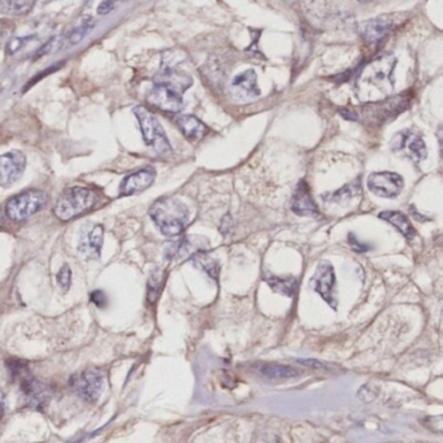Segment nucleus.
Masks as SVG:
<instances>
[{"instance_id": "nucleus-1", "label": "nucleus", "mask_w": 443, "mask_h": 443, "mask_svg": "<svg viewBox=\"0 0 443 443\" xmlns=\"http://www.w3.org/2000/svg\"><path fill=\"white\" fill-rule=\"evenodd\" d=\"M397 59L389 54L380 55L363 68L356 80V95L362 101L376 103L388 99L394 89V68Z\"/></svg>"}, {"instance_id": "nucleus-2", "label": "nucleus", "mask_w": 443, "mask_h": 443, "mask_svg": "<svg viewBox=\"0 0 443 443\" xmlns=\"http://www.w3.org/2000/svg\"><path fill=\"white\" fill-rule=\"evenodd\" d=\"M150 218L167 237L181 234L189 223V211L181 200L164 197L156 200L150 209Z\"/></svg>"}, {"instance_id": "nucleus-3", "label": "nucleus", "mask_w": 443, "mask_h": 443, "mask_svg": "<svg viewBox=\"0 0 443 443\" xmlns=\"http://www.w3.org/2000/svg\"><path fill=\"white\" fill-rule=\"evenodd\" d=\"M10 377L17 381L20 385V391L22 394V398L25 405L29 407L42 409L45 408L52 397L51 386H48L45 382L36 380V377L27 370V365L16 359L7 360Z\"/></svg>"}, {"instance_id": "nucleus-4", "label": "nucleus", "mask_w": 443, "mask_h": 443, "mask_svg": "<svg viewBox=\"0 0 443 443\" xmlns=\"http://www.w3.org/2000/svg\"><path fill=\"white\" fill-rule=\"evenodd\" d=\"M98 203V194L89 188L74 186L64 191L54 207V215L62 221H71L89 212Z\"/></svg>"}, {"instance_id": "nucleus-5", "label": "nucleus", "mask_w": 443, "mask_h": 443, "mask_svg": "<svg viewBox=\"0 0 443 443\" xmlns=\"http://www.w3.org/2000/svg\"><path fill=\"white\" fill-rule=\"evenodd\" d=\"M133 112L138 120L146 145L151 147L157 155L171 154L172 147L169 143V139L154 113L142 106L136 107Z\"/></svg>"}, {"instance_id": "nucleus-6", "label": "nucleus", "mask_w": 443, "mask_h": 443, "mask_svg": "<svg viewBox=\"0 0 443 443\" xmlns=\"http://www.w3.org/2000/svg\"><path fill=\"white\" fill-rule=\"evenodd\" d=\"M48 195L42 190H27L15 195L6 204V215L12 221H24L43 209Z\"/></svg>"}, {"instance_id": "nucleus-7", "label": "nucleus", "mask_w": 443, "mask_h": 443, "mask_svg": "<svg viewBox=\"0 0 443 443\" xmlns=\"http://www.w3.org/2000/svg\"><path fill=\"white\" fill-rule=\"evenodd\" d=\"M69 385L78 397L87 402H97L104 390L106 374L99 368H86L74 373Z\"/></svg>"}, {"instance_id": "nucleus-8", "label": "nucleus", "mask_w": 443, "mask_h": 443, "mask_svg": "<svg viewBox=\"0 0 443 443\" xmlns=\"http://www.w3.org/2000/svg\"><path fill=\"white\" fill-rule=\"evenodd\" d=\"M390 146L394 153L407 157L414 163H421L428 156V148L424 139L407 129L393 136Z\"/></svg>"}, {"instance_id": "nucleus-9", "label": "nucleus", "mask_w": 443, "mask_h": 443, "mask_svg": "<svg viewBox=\"0 0 443 443\" xmlns=\"http://www.w3.org/2000/svg\"><path fill=\"white\" fill-rule=\"evenodd\" d=\"M406 106H407V99H405V97L402 95L388 98V99L365 106L363 109V118L368 121L370 124H374V122L382 124L390 118L397 116L399 112L406 108Z\"/></svg>"}, {"instance_id": "nucleus-10", "label": "nucleus", "mask_w": 443, "mask_h": 443, "mask_svg": "<svg viewBox=\"0 0 443 443\" xmlns=\"http://www.w3.org/2000/svg\"><path fill=\"white\" fill-rule=\"evenodd\" d=\"M368 189L381 198H397L403 190V177L394 172H374L370 174L367 180Z\"/></svg>"}, {"instance_id": "nucleus-11", "label": "nucleus", "mask_w": 443, "mask_h": 443, "mask_svg": "<svg viewBox=\"0 0 443 443\" xmlns=\"http://www.w3.org/2000/svg\"><path fill=\"white\" fill-rule=\"evenodd\" d=\"M27 167V156L21 151H9L0 155V186L9 188L17 182Z\"/></svg>"}, {"instance_id": "nucleus-12", "label": "nucleus", "mask_w": 443, "mask_h": 443, "mask_svg": "<svg viewBox=\"0 0 443 443\" xmlns=\"http://www.w3.org/2000/svg\"><path fill=\"white\" fill-rule=\"evenodd\" d=\"M311 285L314 290L321 295V298L329 303L332 307L335 308L333 290L335 286V274L333 265L329 262H320L317 265L316 272L311 280Z\"/></svg>"}, {"instance_id": "nucleus-13", "label": "nucleus", "mask_w": 443, "mask_h": 443, "mask_svg": "<svg viewBox=\"0 0 443 443\" xmlns=\"http://www.w3.org/2000/svg\"><path fill=\"white\" fill-rule=\"evenodd\" d=\"M230 94L239 101H251L260 95L258 86V76L253 69L242 72L230 82Z\"/></svg>"}, {"instance_id": "nucleus-14", "label": "nucleus", "mask_w": 443, "mask_h": 443, "mask_svg": "<svg viewBox=\"0 0 443 443\" xmlns=\"http://www.w3.org/2000/svg\"><path fill=\"white\" fill-rule=\"evenodd\" d=\"M209 248V242L207 238L200 235H188L177 242L168 246L167 248V258L176 259V258H192L197 253H207Z\"/></svg>"}, {"instance_id": "nucleus-15", "label": "nucleus", "mask_w": 443, "mask_h": 443, "mask_svg": "<svg viewBox=\"0 0 443 443\" xmlns=\"http://www.w3.org/2000/svg\"><path fill=\"white\" fill-rule=\"evenodd\" d=\"M156 178V171L151 167H147L143 169H139L134 173L127 174V177L120 183L118 192L121 197H129L139 194L142 191L147 190Z\"/></svg>"}, {"instance_id": "nucleus-16", "label": "nucleus", "mask_w": 443, "mask_h": 443, "mask_svg": "<svg viewBox=\"0 0 443 443\" xmlns=\"http://www.w3.org/2000/svg\"><path fill=\"white\" fill-rule=\"evenodd\" d=\"M104 239V227L95 224L85 229L80 237L78 251L87 260H98Z\"/></svg>"}, {"instance_id": "nucleus-17", "label": "nucleus", "mask_w": 443, "mask_h": 443, "mask_svg": "<svg viewBox=\"0 0 443 443\" xmlns=\"http://www.w3.org/2000/svg\"><path fill=\"white\" fill-rule=\"evenodd\" d=\"M147 100L156 108L162 109L165 112H172V113L180 112L185 106L180 94L162 85H155L154 87L148 91Z\"/></svg>"}, {"instance_id": "nucleus-18", "label": "nucleus", "mask_w": 443, "mask_h": 443, "mask_svg": "<svg viewBox=\"0 0 443 443\" xmlns=\"http://www.w3.org/2000/svg\"><path fill=\"white\" fill-rule=\"evenodd\" d=\"M176 66H177V63L173 65L164 63L162 71L155 78V85H162L181 95L182 92H185L186 89L190 87L192 81H191L190 76H188L180 69H176Z\"/></svg>"}, {"instance_id": "nucleus-19", "label": "nucleus", "mask_w": 443, "mask_h": 443, "mask_svg": "<svg viewBox=\"0 0 443 443\" xmlns=\"http://www.w3.org/2000/svg\"><path fill=\"white\" fill-rule=\"evenodd\" d=\"M291 209L299 216L315 218L318 215V209H317L315 200L312 199V197L309 194V186H308L307 182H299L297 190L293 197Z\"/></svg>"}, {"instance_id": "nucleus-20", "label": "nucleus", "mask_w": 443, "mask_h": 443, "mask_svg": "<svg viewBox=\"0 0 443 443\" xmlns=\"http://www.w3.org/2000/svg\"><path fill=\"white\" fill-rule=\"evenodd\" d=\"M390 29V22L385 18H373L363 24L360 30L362 34L370 42H377L388 34Z\"/></svg>"}, {"instance_id": "nucleus-21", "label": "nucleus", "mask_w": 443, "mask_h": 443, "mask_svg": "<svg viewBox=\"0 0 443 443\" xmlns=\"http://www.w3.org/2000/svg\"><path fill=\"white\" fill-rule=\"evenodd\" d=\"M177 127H180L182 134L186 136L188 139H198L202 136H204L207 127H204V124L191 115H183L176 120Z\"/></svg>"}, {"instance_id": "nucleus-22", "label": "nucleus", "mask_w": 443, "mask_h": 443, "mask_svg": "<svg viewBox=\"0 0 443 443\" xmlns=\"http://www.w3.org/2000/svg\"><path fill=\"white\" fill-rule=\"evenodd\" d=\"M379 218L388 221L391 225L395 226L402 234L405 235L407 239H412L415 237V229L411 225L409 220L406 215L398 211H384L379 213Z\"/></svg>"}, {"instance_id": "nucleus-23", "label": "nucleus", "mask_w": 443, "mask_h": 443, "mask_svg": "<svg viewBox=\"0 0 443 443\" xmlns=\"http://www.w3.org/2000/svg\"><path fill=\"white\" fill-rule=\"evenodd\" d=\"M36 3L30 0H12V1H0V13L8 15V16H21L27 15L31 9L34 8Z\"/></svg>"}, {"instance_id": "nucleus-24", "label": "nucleus", "mask_w": 443, "mask_h": 443, "mask_svg": "<svg viewBox=\"0 0 443 443\" xmlns=\"http://www.w3.org/2000/svg\"><path fill=\"white\" fill-rule=\"evenodd\" d=\"M265 281L268 282V285L271 286L272 289L277 293H281L283 295H289L293 297L297 286H298V282L294 279V277H268L265 279Z\"/></svg>"}, {"instance_id": "nucleus-25", "label": "nucleus", "mask_w": 443, "mask_h": 443, "mask_svg": "<svg viewBox=\"0 0 443 443\" xmlns=\"http://www.w3.org/2000/svg\"><path fill=\"white\" fill-rule=\"evenodd\" d=\"M191 259H192V262H194L195 265H198L206 273H209L212 279L218 280L220 265H218V262L215 259H212L211 256H209L207 253H197Z\"/></svg>"}, {"instance_id": "nucleus-26", "label": "nucleus", "mask_w": 443, "mask_h": 443, "mask_svg": "<svg viewBox=\"0 0 443 443\" xmlns=\"http://www.w3.org/2000/svg\"><path fill=\"white\" fill-rule=\"evenodd\" d=\"M260 371L264 376L271 377V379H290V377H295L300 374V371L298 370L286 367V365H265Z\"/></svg>"}, {"instance_id": "nucleus-27", "label": "nucleus", "mask_w": 443, "mask_h": 443, "mask_svg": "<svg viewBox=\"0 0 443 443\" xmlns=\"http://www.w3.org/2000/svg\"><path fill=\"white\" fill-rule=\"evenodd\" d=\"M164 283V272L160 269H155L151 276H150V280H148V293H147V298L150 303H155V300L159 297L162 288H163Z\"/></svg>"}, {"instance_id": "nucleus-28", "label": "nucleus", "mask_w": 443, "mask_h": 443, "mask_svg": "<svg viewBox=\"0 0 443 443\" xmlns=\"http://www.w3.org/2000/svg\"><path fill=\"white\" fill-rule=\"evenodd\" d=\"M359 185L358 183H351V185H347L342 188L341 190L335 191L332 195L328 197V199L330 202H335V203H342V202H347V200L353 199L355 195L359 194Z\"/></svg>"}, {"instance_id": "nucleus-29", "label": "nucleus", "mask_w": 443, "mask_h": 443, "mask_svg": "<svg viewBox=\"0 0 443 443\" xmlns=\"http://www.w3.org/2000/svg\"><path fill=\"white\" fill-rule=\"evenodd\" d=\"M94 27V22L91 20L83 21L80 27H74L72 33L68 36V41L71 45H78L85 36H87L91 31V29Z\"/></svg>"}, {"instance_id": "nucleus-30", "label": "nucleus", "mask_w": 443, "mask_h": 443, "mask_svg": "<svg viewBox=\"0 0 443 443\" xmlns=\"http://www.w3.org/2000/svg\"><path fill=\"white\" fill-rule=\"evenodd\" d=\"M56 281L64 291L69 290L71 283H72V271H71V267L68 264H64L63 267L60 268V271L56 274Z\"/></svg>"}, {"instance_id": "nucleus-31", "label": "nucleus", "mask_w": 443, "mask_h": 443, "mask_svg": "<svg viewBox=\"0 0 443 443\" xmlns=\"http://www.w3.org/2000/svg\"><path fill=\"white\" fill-rule=\"evenodd\" d=\"M30 38H31V36H24V38L16 36V38H10L8 45H7L8 54L15 55L16 52H18V51L25 45V43L30 41Z\"/></svg>"}, {"instance_id": "nucleus-32", "label": "nucleus", "mask_w": 443, "mask_h": 443, "mask_svg": "<svg viewBox=\"0 0 443 443\" xmlns=\"http://www.w3.org/2000/svg\"><path fill=\"white\" fill-rule=\"evenodd\" d=\"M91 302L97 306V307L104 308L107 306V297L103 291L95 290L90 294Z\"/></svg>"}, {"instance_id": "nucleus-33", "label": "nucleus", "mask_w": 443, "mask_h": 443, "mask_svg": "<svg viewBox=\"0 0 443 443\" xmlns=\"http://www.w3.org/2000/svg\"><path fill=\"white\" fill-rule=\"evenodd\" d=\"M349 244H351V247H353L355 251H358V253H365V251H368V250L371 248L368 244L359 242V241L356 239V237L353 234H349Z\"/></svg>"}, {"instance_id": "nucleus-34", "label": "nucleus", "mask_w": 443, "mask_h": 443, "mask_svg": "<svg viewBox=\"0 0 443 443\" xmlns=\"http://www.w3.org/2000/svg\"><path fill=\"white\" fill-rule=\"evenodd\" d=\"M116 7V3L115 1H101L98 7V13L104 16V15H108L109 12H112Z\"/></svg>"}, {"instance_id": "nucleus-35", "label": "nucleus", "mask_w": 443, "mask_h": 443, "mask_svg": "<svg viewBox=\"0 0 443 443\" xmlns=\"http://www.w3.org/2000/svg\"><path fill=\"white\" fill-rule=\"evenodd\" d=\"M56 42H57V38H54V39H51L50 42H47L45 45H42V47L36 51V57H38V56H42V55L48 54V52L54 48Z\"/></svg>"}, {"instance_id": "nucleus-36", "label": "nucleus", "mask_w": 443, "mask_h": 443, "mask_svg": "<svg viewBox=\"0 0 443 443\" xmlns=\"http://www.w3.org/2000/svg\"><path fill=\"white\" fill-rule=\"evenodd\" d=\"M298 363L308 365V367H312V368H326L324 363L317 362V360H298Z\"/></svg>"}, {"instance_id": "nucleus-37", "label": "nucleus", "mask_w": 443, "mask_h": 443, "mask_svg": "<svg viewBox=\"0 0 443 443\" xmlns=\"http://www.w3.org/2000/svg\"><path fill=\"white\" fill-rule=\"evenodd\" d=\"M3 415H4V394L0 391V426H1Z\"/></svg>"}, {"instance_id": "nucleus-38", "label": "nucleus", "mask_w": 443, "mask_h": 443, "mask_svg": "<svg viewBox=\"0 0 443 443\" xmlns=\"http://www.w3.org/2000/svg\"><path fill=\"white\" fill-rule=\"evenodd\" d=\"M3 223V215H1V211H0V224Z\"/></svg>"}]
</instances>
